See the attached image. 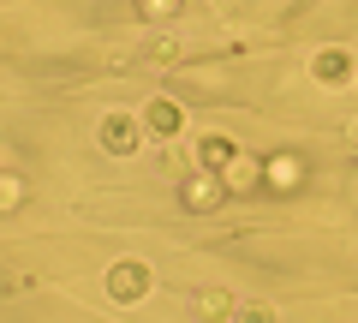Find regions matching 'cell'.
<instances>
[{"mask_svg":"<svg viewBox=\"0 0 358 323\" xmlns=\"http://www.w3.org/2000/svg\"><path fill=\"white\" fill-rule=\"evenodd\" d=\"M143 126H150L155 138H179V132H185V108L167 102V96H155V102H143Z\"/></svg>","mask_w":358,"mask_h":323,"instance_id":"obj_4","label":"cell"},{"mask_svg":"<svg viewBox=\"0 0 358 323\" xmlns=\"http://www.w3.org/2000/svg\"><path fill=\"white\" fill-rule=\"evenodd\" d=\"M150 287H155V270H150L143 258H120V263H108V299H114V305H138Z\"/></svg>","mask_w":358,"mask_h":323,"instance_id":"obj_1","label":"cell"},{"mask_svg":"<svg viewBox=\"0 0 358 323\" xmlns=\"http://www.w3.org/2000/svg\"><path fill=\"white\" fill-rule=\"evenodd\" d=\"M143 13H167V6H173V0H138Z\"/></svg>","mask_w":358,"mask_h":323,"instance_id":"obj_9","label":"cell"},{"mask_svg":"<svg viewBox=\"0 0 358 323\" xmlns=\"http://www.w3.org/2000/svg\"><path fill=\"white\" fill-rule=\"evenodd\" d=\"M185 204H192V209H209V204H215V180H185Z\"/></svg>","mask_w":358,"mask_h":323,"instance_id":"obj_8","label":"cell"},{"mask_svg":"<svg viewBox=\"0 0 358 323\" xmlns=\"http://www.w3.org/2000/svg\"><path fill=\"white\" fill-rule=\"evenodd\" d=\"M192 305H197V317H203V323H233L239 299H233L227 287H197V294H192Z\"/></svg>","mask_w":358,"mask_h":323,"instance_id":"obj_5","label":"cell"},{"mask_svg":"<svg viewBox=\"0 0 358 323\" xmlns=\"http://www.w3.org/2000/svg\"><path fill=\"white\" fill-rule=\"evenodd\" d=\"M233 323H275V305H263V299H239Z\"/></svg>","mask_w":358,"mask_h":323,"instance_id":"obj_7","label":"cell"},{"mask_svg":"<svg viewBox=\"0 0 358 323\" xmlns=\"http://www.w3.org/2000/svg\"><path fill=\"white\" fill-rule=\"evenodd\" d=\"M233 162H239V144H233V138H221V132L197 144V168H203V174H227Z\"/></svg>","mask_w":358,"mask_h":323,"instance_id":"obj_6","label":"cell"},{"mask_svg":"<svg viewBox=\"0 0 358 323\" xmlns=\"http://www.w3.org/2000/svg\"><path fill=\"white\" fill-rule=\"evenodd\" d=\"M143 114H102V126H96V144H102L108 156H131L143 144Z\"/></svg>","mask_w":358,"mask_h":323,"instance_id":"obj_2","label":"cell"},{"mask_svg":"<svg viewBox=\"0 0 358 323\" xmlns=\"http://www.w3.org/2000/svg\"><path fill=\"white\" fill-rule=\"evenodd\" d=\"M310 78H317L322 90H341V84H352V54H346V48H317Z\"/></svg>","mask_w":358,"mask_h":323,"instance_id":"obj_3","label":"cell"}]
</instances>
